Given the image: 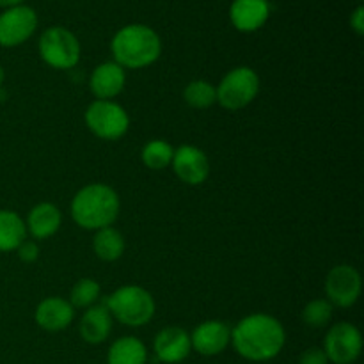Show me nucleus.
Segmentation results:
<instances>
[{"label":"nucleus","instance_id":"obj_21","mask_svg":"<svg viewBox=\"0 0 364 364\" xmlns=\"http://www.w3.org/2000/svg\"><path fill=\"white\" fill-rule=\"evenodd\" d=\"M92 251L102 262H117L124 252V237L112 226L98 230L92 240Z\"/></svg>","mask_w":364,"mask_h":364},{"label":"nucleus","instance_id":"obj_18","mask_svg":"<svg viewBox=\"0 0 364 364\" xmlns=\"http://www.w3.org/2000/svg\"><path fill=\"white\" fill-rule=\"evenodd\" d=\"M63 215L60 210L52 203H39L28 212L27 217V231L36 238V240H45V238L53 237L59 231Z\"/></svg>","mask_w":364,"mask_h":364},{"label":"nucleus","instance_id":"obj_7","mask_svg":"<svg viewBox=\"0 0 364 364\" xmlns=\"http://www.w3.org/2000/svg\"><path fill=\"white\" fill-rule=\"evenodd\" d=\"M85 124L96 137L117 141L130 128L128 112L112 100H95L85 110Z\"/></svg>","mask_w":364,"mask_h":364},{"label":"nucleus","instance_id":"obj_15","mask_svg":"<svg viewBox=\"0 0 364 364\" xmlns=\"http://www.w3.org/2000/svg\"><path fill=\"white\" fill-rule=\"evenodd\" d=\"M127 84L124 68L117 63H102L95 68L89 78V89L96 100H112L119 95Z\"/></svg>","mask_w":364,"mask_h":364},{"label":"nucleus","instance_id":"obj_6","mask_svg":"<svg viewBox=\"0 0 364 364\" xmlns=\"http://www.w3.org/2000/svg\"><path fill=\"white\" fill-rule=\"evenodd\" d=\"M39 55L53 70H71L80 60V43L64 27H50L39 38Z\"/></svg>","mask_w":364,"mask_h":364},{"label":"nucleus","instance_id":"obj_11","mask_svg":"<svg viewBox=\"0 0 364 364\" xmlns=\"http://www.w3.org/2000/svg\"><path fill=\"white\" fill-rule=\"evenodd\" d=\"M171 166L174 174L187 185L205 183L210 174V160L206 153L191 144L174 149Z\"/></svg>","mask_w":364,"mask_h":364},{"label":"nucleus","instance_id":"obj_27","mask_svg":"<svg viewBox=\"0 0 364 364\" xmlns=\"http://www.w3.org/2000/svg\"><path fill=\"white\" fill-rule=\"evenodd\" d=\"M16 251H18V258L25 263H32L39 258V245L36 244L34 240H25Z\"/></svg>","mask_w":364,"mask_h":364},{"label":"nucleus","instance_id":"obj_3","mask_svg":"<svg viewBox=\"0 0 364 364\" xmlns=\"http://www.w3.org/2000/svg\"><path fill=\"white\" fill-rule=\"evenodd\" d=\"M114 63L128 70L151 66L162 53V41L151 27L142 23L127 25L116 32L110 43Z\"/></svg>","mask_w":364,"mask_h":364},{"label":"nucleus","instance_id":"obj_13","mask_svg":"<svg viewBox=\"0 0 364 364\" xmlns=\"http://www.w3.org/2000/svg\"><path fill=\"white\" fill-rule=\"evenodd\" d=\"M155 354L162 363L176 364L185 361L192 350L191 334L181 327H166L155 338Z\"/></svg>","mask_w":364,"mask_h":364},{"label":"nucleus","instance_id":"obj_29","mask_svg":"<svg viewBox=\"0 0 364 364\" xmlns=\"http://www.w3.org/2000/svg\"><path fill=\"white\" fill-rule=\"evenodd\" d=\"M23 0H0V7H14V6H20Z\"/></svg>","mask_w":364,"mask_h":364},{"label":"nucleus","instance_id":"obj_22","mask_svg":"<svg viewBox=\"0 0 364 364\" xmlns=\"http://www.w3.org/2000/svg\"><path fill=\"white\" fill-rule=\"evenodd\" d=\"M174 149L169 142L162 141V139H155V141H149L148 144L142 148L141 159L148 169L153 171H162L167 166H171L173 162Z\"/></svg>","mask_w":364,"mask_h":364},{"label":"nucleus","instance_id":"obj_28","mask_svg":"<svg viewBox=\"0 0 364 364\" xmlns=\"http://www.w3.org/2000/svg\"><path fill=\"white\" fill-rule=\"evenodd\" d=\"M350 27L354 28L355 34H358V36H363L364 34V9H363V6H359L358 9H355L354 13H352Z\"/></svg>","mask_w":364,"mask_h":364},{"label":"nucleus","instance_id":"obj_10","mask_svg":"<svg viewBox=\"0 0 364 364\" xmlns=\"http://www.w3.org/2000/svg\"><path fill=\"white\" fill-rule=\"evenodd\" d=\"M36 27H38V14L32 7H7L0 14V46L13 48L21 45L34 34Z\"/></svg>","mask_w":364,"mask_h":364},{"label":"nucleus","instance_id":"obj_25","mask_svg":"<svg viewBox=\"0 0 364 364\" xmlns=\"http://www.w3.org/2000/svg\"><path fill=\"white\" fill-rule=\"evenodd\" d=\"M100 294H102L100 284L96 283L95 279L84 277V279L75 283L70 295V304L73 306V308H91V306H95L96 301L100 299Z\"/></svg>","mask_w":364,"mask_h":364},{"label":"nucleus","instance_id":"obj_5","mask_svg":"<svg viewBox=\"0 0 364 364\" xmlns=\"http://www.w3.org/2000/svg\"><path fill=\"white\" fill-rule=\"evenodd\" d=\"M217 103L226 110H240L255 102L259 92V77L252 68L238 66L224 75L215 87Z\"/></svg>","mask_w":364,"mask_h":364},{"label":"nucleus","instance_id":"obj_4","mask_svg":"<svg viewBox=\"0 0 364 364\" xmlns=\"http://www.w3.org/2000/svg\"><path fill=\"white\" fill-rule=\"evenodd\" d=\"M110 315L127 327H142L155 315V299L141 287L117 288L105 301Z\"/></svg>","mask_w":364,"mask_h":364},{"label":"nucleus","instance_id":"obj_17","mask_svg":"<svg viewBox=\"0 0 364 364\" xmlns=\"http://www.w3.org/2000/svg\"><path fill=\"white\" fill-rule=\"evenodd\" d=\"M80 336L85 343L100 345L112 333V315L105 304H95L87 308L80 320Z\"/></svg>","mask_w":364,"mask_h":364},{"label":"nucleus","instance_id":"obj_24","mask_svg":"<svg viewBox=\"0 0 364 364\" xmlns=\"http://www.w3.org/2000/svg\"><path fill=\"white\" fill-rule=\"evenodd\" d=\"M333 313L334 306L327 299H315L302 309V320L311 329H322V327L329 326V322L333 320Z\"/></svg>","mask_w":364,"mask_h":364},{"label":"nucleus","instance_id":"obj_20","mask_svg":"<svg viewBox=\"0 0 364 364\" xmlns=\"http://www.w3.org/2000/svg\"><path fill=\"white\" fill-rule=\"evenodd\" d=\"M146 361H148V350L144 343L134 336H124L114 341L107 355L109 364H146Z\"/></svg>","mask_w":364,"mask_h":364},{"label":"nucleus","instance_id":"obj_23","mask_svg":"<svg viewBox=\"0 0 364 364\" xmlns=\"http://www.w3.org/2000/svg\"><path fill=\"white\" fill-rule=\"evenodd\" d=\"M183 100L192 109H208L217 103L215 87L206 80H192L185 87Z\"/></svg>","mask_w":364,"mask_h":364},{"label":"nucleus","instance_id":"obj_8","mask_svg":"<svg viewBox=\"0 0 364 364\" xmlns=\"http://www.w3.org/2000/svg\"><path fill=\"white\" fill-rule=\"evenodd\" d=\"M363 350V336L354 323L340 322L333 326L323 341L329 363L334 364H352L358 361Z\"/></svg>","mask_w":364,"mask_h":364},{"label":"nucleus","instance_id":"obj_2","mask_svg":"<svg viewBox=\"0 0 364 364\" xmlns=\"http://www.w3.org/2000/svg\"><path fill=\"white\" fill-rule=\"evenodd\" d=\"M121 201L112 187L103 183H89L75 194L71 201V217L82 230L98 231L116 223Z\"/></svg>","mask_w":364,"mask_h":364},{"label":"nucleus","instance_id":"obj_26","mask_svg":"<svg viewBox=\"0 0 364 364\" xmlns=\"http://www.w3.org/2000/svg\"><path fill=\"white\" fill-rule=\"evenodd\" d=\"M299 364H329V359H327L323 348H308L301 354L299 358Z\"/></svg>","mask_w":364,"mask_h":364},{"label":"nucleus","instance_id":"obj_12","mask_svg":"<svg viewBox=\"0 0 364 364\" xmlns=\"http://www.w3.org/2000/svg\"><path fill=\"white\" fill-rule=\"evenodd\" d=\"M191 343L198 354L206 358L219 355L231 343V329L228 323L219 320H208L196 327L194 333L191 334Z\"/></svg>","mask_w":364,"mask_h":364},{"label":"nucleus","instance_id":"obj_19","mask_svg":"<svg viewBox=\"0 0 364 364\" xmlns=\"http://www.w3.org/2000/svg\"><path fill=\"white\" fill-rule=\"evenodd\" d=\"M27 240V226L13 210H0V252L16 251Z\"/></svg>","mask_w":364,"mask_h":364},{"label":"nucleus","instance_id":"obj_14","mask_svg":"<svg viewBox=\"0 0 364 364\" xmlns=\"http://www.w3.org/2000/svg\"><path fill=\"white\" fill-rule=\"evenodd\" d=\"M34 318L43 331L59 333L71 326L75 318V308L63 297H46L36 308Z\"/></svg>","mask_w":364,"mask_h":364},{"label":"nucleus","instance_id":"obj_16","mask_svg":"<svg viewBox=\"0 0 364 364\" xmlns=\"http://www.w3.org/2000/svg\"><path fill=\"white\" fill-rule=\"evenodd\" d=\"M270 16L269 0H233L230 7L231 23L237 31L255 32Z\"/></svg>","mask_w":364,"mask_h":364},{"label":"nucleus","instance_id":"obj_30","mask_svg":"<svg viewBox=\"0 0 364 364\" xmlns=\"http://www.w3.org/2000/svg\"><path fill=\"white\" fill-rule=\"evenodd\" d=\"M2 82H4V70L2 66H0V85H2Z\"/></svg>","mask_w":364,"mask_h":364},{"label":"nucleus","instance_id":"obj_1","mask_svg":"<svg viewBox=\"0 0 364 364\" xmlns=\"http://www.w3.org/2000/svg\"><path fill=\"white\" fill-rule=\"evenodd\" d=\"M284 341L287 333L283 323L263 313L245 316L231 331V343L235 350L247 361H270L279 355Z\"/></svg>","mask_w":364,"mask_h":364},{"label":"nucleus","instance_id":"obj_9","mask_svg":"<svg viewBox=\"0 0 364 364\" xmlns=\"http://www.w3.org/2000/svg\"><path fill=\"white\" fill-rule=\"evenodd\" d=\"M361 274L352 265H336L326 279L327 301L338 308H350L361 295Z\"/></svg>","mask_w":364,"mask_h":364}]
</instances>
